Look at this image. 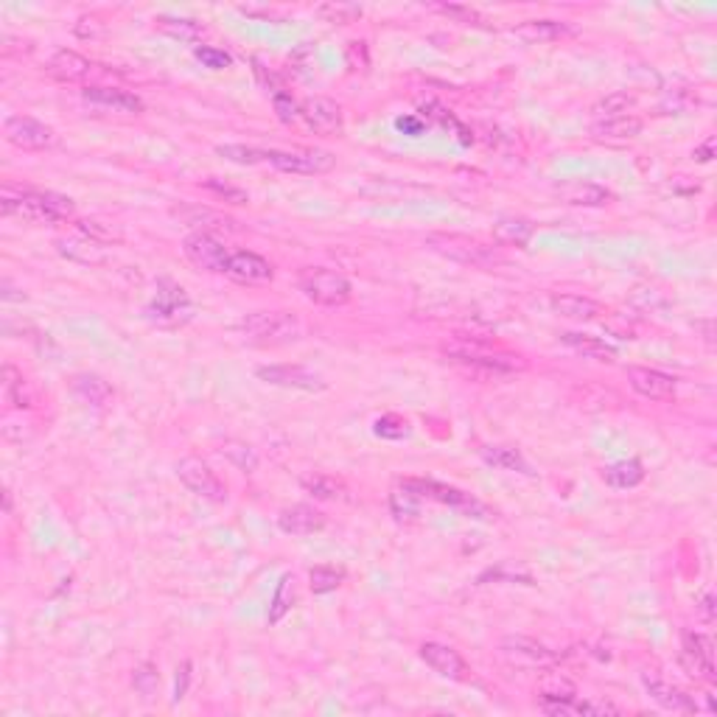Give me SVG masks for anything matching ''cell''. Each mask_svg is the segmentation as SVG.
I'll list each match as a JSON object with an SVG mask.
<instances>
[{
	"instance_id": "28",
	"label": "cell",
	"mask_w": 717,
	"mask_h": 717,
	"mask_svg": "<svg viewBox=\"0 0 717 717\" xmlns=\"http://www.w3.org/2000/svg\"><path fill=\"white\" fill-rule=\"evenodd\" d=\"M60 252L71 261H79V264H101L104 261V250H101V241L90 239V236H73V239H62L60 241Z\"/></svg>"
},
{
	"instance_id": "12",
	"label": "cell",
	"mask_w": 717,
	"mask_h": 717,
	"mask_svg": "<svg viewBox=\"0 0 717 717\" xmlns=\"http://www.w3.org/2000/svg\"><path fill=\"white\" fill-rule=\"evenodd\" d=\"M401 487H407L410 494H415L418 499H435V502H443V505H451V507H460V510H479L485 513V507L471 496V494H463L457 491V487H448V485H440L435 479H404Z\"/></svg>"
},
{
	"instance_id": "19",
	"label": "cell",
	"mask_w": 717,
	"mask_h": 717,
	"mask_svg": "<svg viewBox=\"0 0 717 717\" xmlns=\"http://www.w3.org/2000/svg\"><path fill=\"white\" fill-rule=\"evenodd\" d=\"M642 684H645V690H647V695L658 703V706H665V709H670V712H684V714H693V712H698V703L686 695L684 690H678V686H673L670 681H665V678H656V675H650V673H645L642 675Z\"/></svg>"
},
{
	"instance_id": "6",
	"label": "cell",
	"mask_w": 717,
	"mask_h": 717,
	"mask_svg": "<svg viewBox=\"0 0 717 717\" xmlns=\"http://www.w3.org/2000/svg\"><path fill=\"white\" fill-rule=\"evenodd\" d=\"M267 163L286 175H325L334 168L336 157L323 149H297V152H280L267 149Z\"/></svg>"
},
{
	"instance_id": "35",
	"label": "cell",
	"mask_w": 717,
	"mask_h": 717,
	"mask_svg": "<svg viewBox=\"0 0 717 717\" xmlns=\"http://www.w3.org/2000/svg\"><path fill=\"white\" fill-rule=\"evenodd\" d=\"M4 395H6V404H12L14 410L32 407V395H28L23 373H17L12 364L4 367Z\"/></svg>"
},
{
	"instance_id": "24",
	"label": "cell",
	"mask_w": 717,
	"mask_h": 717,
	"mask_svg": "<svg viewBox=\"0 0 717 717\" xmlns=\"http://www.w3.org/2000/svg\"><path fill=\"white\" fill-rule=\"evenodd\" d=\"M639 132H642V121L634 116L602 118L591 124V137L599 143H625V140H634Z\"/></svg>"
},
{
	"instance_id": "16",
	"label": "cell",
	"mask_w": 717,
	"mask_h": 717,
	"mask_svg": "<svg viewBox=\"0 0 717 717\" xmlns=\"http://www.w3.org/2000/svg\"><path fill=\"white\" fill-rule=\"evenodd\" d=\"M502 653L510 658L513 665H522V667H552V665H558V656L550 647H543L527 637H507L502 642Z\"/></svg>"
},
{
	"instance_id": "31",
	"label": "cell",
	"mask_w": 717,
	"mask_h": 717,
	"mask_svg": "<svg viewBox=\"0 0 717 717\" xmlns=\"http://www.w3.org/2000/svg\"><path fill=\"white\" fill-rule=\"evenodd\" d=\"M533 236V224L527 219H499L494 224V239L499 244L510 247H524Z\"/></svg>"
},
{
	"instance_id": "27",
	"label": "cell",
	"mask_w": 717,
	"mask_h": 717,
	"mask_svg": "<svg viewBox=\"0 0 717 717\" xmlns=\"http://www.w3.org/2000/svg\"><path fill=\"white\" fill-rule=\"evenodd\" d=\"M552 308L561 314V317L580 320V323L597 320L599 314H602V306L599 303H594L591 297H580V295H555L552 297Z\"/></svg>"
},
{
	"instance_id": "5",
	"label": "cell",
	"mask_w": 717,
	"mask_h": 717,
	"mask_svg": "<svg viewBox=\"0 0 717 717\" xmlns=\"http://www.w3.org/2000/svg\"><path fill=\"white\" fill-rule=\"evenodd\" d=\"M426 247L429 250H435L446 258H451V261H460V264H471V267H491L499 261V255L491 250V247H485L468 236H457V233H432V236H426Z\"/></svg>"
},
{
	"instance_id": "2",
	"label": "cell",
	"mask_w": 717,
	"mask_h": 717,
	"mask_svg": "<svg viewBox=\"0 0 717 717\" xmlns=\"http://www.w3.org/2000/svg\"><path fill=\"white\" fill-rule=\"evenodd\" d=\"M443 354L457 364H468V367H476L485 373H513V370L524 367L522 356L499 351L494 345H487V342L468 339V336H454L451 342H446Z\"/></svg>"
},
{
	"instance_id": "46",
	"label": "cell",
	"mask_w": 717,
	"mask_h": 717,
	"mask_svg": "<svg viewBox=\"0 0 717 717\" xmlns=\"http://www.w3.org/2000/svg\"><path fill=\"white\" fill-rule=\"evenodd\" d=\"M272 104H275V112H278V118L280 121H295L297 116H300V107H297V101L289 96V93H283V90H275L272 93Z\"/></svg>"
},
{
	"instance_id": "53",
	"label": "cell",
	"mask_w": 717,
	"mask_h": 717,
	"mask_svg": "<svg viewBox=\"0 0 717 717\" xmlns=\"http://www.w3.org/2000/svg\"><path fill=\"white\" fill-rule=\"evenodd\" d=\"M4 300H23V295H14V289H12V283H9V280H4Z\"/></svg>"
},
{
	"instance_id": "8",
	"label": "cell",
	"mask_w": 717,
	"mask_h": 717,
	"mask_svg": "<svg viewBox=\"0 0 717 717\" xmlns=\"http://www.w3.org/2000/svg\"><path fill=\"white\" fill-rule=\"evenodd\" d=\"M177 476L180 482L188 487L191 494L211 499V502H224L227 499V487L222 485V479L211 471V466H205L196 457H185V460L177 463Z\"/></svg>"
},
{
	"instance_id": "51",
	"label": "cell",
	"mask_w": 717,
	"mask_h": 717,
	"mask_svg": "<svg viewBox=\"0 0 717 717\" xmlns=\"http://www.w3.org/2000/svg\"><path fill=\"white\" fill-rule=\"evenodd\" d=\"M395 127H398V129H404V132H410V135H420V132H423V121H420V118H415V116L398 118V121H395Z\"/></svg>"
},
{
	"instance_id": "25",
	"label": "cell",
	"mask_w": 717,
	"mask_h": 717,
	"mask_svg": "<svg viewBox=\"0 0 717 717\" xmlns=\"http://www.w3.org/2000/svg\"><path fill=\"white\" fill-rule=\"evenodd\" d=\"M515 34L527 42H550V40L571 37L575 34V28H571L569 23H561V20H527L515 28Z\"/></svg>"
},
{
	"instance_id": "26",
	"label": "cell",
	"mask_w": 717,
	"mask_h": 717,
	"mask_svg": "<svg viewBox=\"0 0 717 717\" xmlns=\"http://www.w3.org/2000/svg\"><path fill=\"white\" fill-rule=\"evenodd\" d=\"M561 342L566 348L583 354L586 359H597V362H614L617 359V351L611 345H606L602 339L597 336H589V334H578V331H563L561 334Z\"/></svg>"
},
{
	"instance_id": "11",
	"label": "cell",
	"mask_w": 717,
	"mask_h": 717,
	"mask_svg": "<svg viewBox=\"0 0 717 717\" xmlns=\"http://www.w3.org/2000/svg\"><path fill=\"white\" fill-rule=\"evenodd\" d=\"M4 135H6V140L12 143V146L28 149V152L48 149V146H53V140H56L51 127H45L37 118H28V116H12L4 124Z\"/></svg>"
},
{
	"instance_id": "23",
	"label": "cell",
	"mask_w": 717,
	"mask_h": 717,
	"mask_svg": "<svg viewBox=\"0 0 717 717\" xmlns=\"http://www.w3.org/2000/svg\"><path fill=\"white\" fill-rule=\"evenodd\" d=\"M555 193L563 199L566 205H583V208H599L611 199V191H606L597 183H583V180H571L555 188Z\"/></svg>"
},
{
	"instance_id": "22",
	"label": "cell",
	"mask_w": 717,
	"mask_h": 717,
	"mask_svg": "<svg viewBox=\"0 0 717 717\" xmlns=\"http://www.w3.org/2000/svg\"><path fill=\"white\" fill-rule=\"evenodd\" d=\"M90 62L84 60L81 53H76V51H68V48H62V51H56L51 60H48V65H45V71H48V76H53L56 81H68V84H73V81H81L84 76L90 73Z\"/></svg>"
},
{
	"instance_id": "29",
	"label": "cell",
	"mask_w": 717,
	"mask_h": 717,
	"mask_svg": "<svg viewBox=\"0 0 717 717\" xmlns=\"http://www.w3.org/2000/svg\"><path fill=\"white\" fill-rule=\"evenodd\" d=\"M73 390L79 398H84L93 407H104L112 395L109 384L101 376H93V373H79V376L73 379Z\"/></svg>"
},
{
	"instance_id": "10",
	"label": "cell",
	"mask_w": 717,
	"mask_h": 717,
	"mask_svg": "<svg viewBox=\"0 0 717 717\" xmlns=\"http://www.w3.org/2000/svg\"><path fill=\"white\" fill-rule=\"evenodd\" d=\"M146 311H149L152 320H157L163 325H175V323L188 320L191 300H188L183 286L171 283V280H160L157 283V295H155V300H152V306Z\"/></svg>"
},
{
	"instance_id": "52",
	"label": "cell",
	"mask_w": 717,
	"mask_h": 717,
	"mask_svg": "<svg viewBox=\"0 0 717 717\" xmlns=\"http://www.w3.org/2000/svg\"><path fill=\"white\" fill-rule=\"evenodd\" d=\"M712 157H714V140L709 137V140L703 143V146L695 149V160H698V163H709Z\"/></svg>"
},
{
	"instance_id": "49",
	"label": "cell",
	"mask_w": 717,
	"mask_h": 717,
	"mask_svg": "<svg viewBox=\"0 0 717 717\" xmlns=\"http://www.w3.org/2000/svg\"><path fill=\"white\" fill-rule=\"evenodd\" d=\"M695 611L701 614L703 622H712L714 619V594L712 591H703L695 602Z\"/></svg>"
},
{
	"instance_id": "15",
	"label": "cell",
	"mask_w": 717,
	"mask_h": 717,
	"mask_svg": "<svg viewBox=\"0 0 717 717\" xmlns=\"http://www.w3.org/2000/svg\"><path fill=\"white\" fill-rule=\"evenodd\" d=\"M81 101L101 109V112H121V116H135L143 109V101L135 93H127L121 88H84Z\"/></svg>"
},
{
	"instance_id": "20",
	"label": "cell",
	"mask_w": 717,
	"mask_h": 717,
	"mask_svg": "<svg viewBox=\"0 0 717 717\" xmlns=\"http://www.w3.org/2000/svg\"><path fill=\"white\" fill-rule=\"evenodd\" d=\"M227 275L239 283H267L272 280V264L258 252H231V264H227Z\"/></svg>"
},
{
	"instance_id": "37",
	"label": "cell",
	"mask_w": 717,
	"mask_h": 717,
	"mask_svg": "<svg viewBox=\"0 0 717 717\" xmlns=\"http://www.w3.org/2000/svg\"><path fill=\"white\" fill-rule=\"evenodd\" d=\"M420 116H423V118H429V121H435V124H440V127H446V129H454L457 135H460V140H463V143H471V135H468V129H466L460 121H457L448 109H443L438 101H426V104H420Z\"/></svg>"
},
{
	"instance_id": "40",
	"label": "cell",
	"mask_w": 717,
	"mask_h": 717,
	"mask_svg": "<svg viewBox=\"0 0 717 717\" xmlns=\"http://www.w3.org/2000/svg\"><path fill=\"white\" fill-rule=\"evenodd\" d=\"M222 157L233 160L239 165H258V163H267V149H252V146H241V143H227V146H219L216 149Z\"/></svg>"
},
{
	"instance_id": "13",
	"label": "cell",
	"mask_w": 717,
	"mask_h": 717,
	"mask_svg": "<svg viewBox=\"0 0 717 717\" xmlns=\"http://www.w3.org/2000/svg\"><path fill=\"white\" fill-rule=\"evenodd\" d=\"M681 662L695 678L714 681V653H712V642L706 637L693 634V630H684V637H681Z\"/></svg>"
},
{
	"instance_id": "43",
	"label": "cell",
	"mask_w": 717,
	"mask_h": 717,
	"mask_svg": "<svg viewBox=\"0 0 717 717\" xmlns=\"http://www.w3.org/2000/svg\"><path fill=\"white\" fill-rule=\"evenodd\" d=\"M193 56L205 68H211V71H224V68L233 65V56L227 53V51H222V48H213V45H196L193 48Z\"/></svg>"
},
{
	"instance_id": "47",
	"label": "cell",
	"mask_w": 717,
	"mask_h": 717,
	"mask_svg": "<svg viewBox=\"0 0 717 717\" xmlns=\"http://www.w3.org/2000/svg\"><path fill=\"white\" fill-rule=\"evenodd\" d=\"M205 188L208 191H213V193H219V196H224L227 203H233V205H244L247 203V191H241V188H233V185H227V183H219V180H205Z\"/></svg>"
},
{
	"instance_id": "38",
	"label": "cell",
	"mask_w": 717,
	"mask_h": 717,
	"mask_svg": "<svg viewBox=\"0 0 717 717\" xmlns=\"http://www.w3.org/2000/svg\"><path fill=\"white\" fill-rule=\"evenodd\" d=\"M300 485L317 499H339L342 494H345V487H342L334 476H325V474H308L300 479Z\"/></svg>"
},
{
	"instance_id": "17",
	"label": "cell",
	"mask_w": 717,
	"mask_h": 717,
	"mask_svg": "<svg viewBox=\"0 0 717 717\" xmlns=\"http://www.w3.org/2000/svg\"><path fill=\"white\" fill-rule=\"evenodd\" d=\"M300 116L306 118V124L320 132V135H334V132H342V109L336 101L331 99H308L300 104Z\"/></svg>"
},
{
	"instance_id": "14",
	"label": "cell",
	"mask_w": 717,
	"mask_h": 717,
	"mask_svg": "<svg viewBox=\"0 0 717 717\" xmlns=\"http://www.w3.org/2000/svg\"><path fill=\"white\" fill-rule=\"evenodd\" d=\"M420 658L432 667L438 675L448 678V681H466L471 675L466 658L457 653L454 647L448 645H440V642H423L420 645Z\"/></svg>"
},
{
	"instance_id": "44",
	"label": "cell",
	"mask_w": 717,
	"mask_h": 717,
	"mask_svg": "<svg viewBox=\"0 0 717 717\" xmlns=\"http://www.w3.org/2000/svg\"><path fill=\"white\" fill-rule=\"evenodd\" d=\"M317 14L325 23H354L356 17H362V9L354 4H323L317 9Z\"/></svg>"
},
{
	"instance_id": "18",
	"label": "cell",
	"mask_w": 717,
	"mask_h": 717,
	"mask_svg": "<svg viewBox=\"0 0 717 717\" xmlns=\"http://www.w3.org/2000/svg\"><path fill=\"white\" fill-rule=\"evenodd\" d=\"M627 382L639 395L650 401H665V398H673L675 392L673 376H667L662 370H650V367H627Z\"/></svg>"
},
{
	"instance_id": "21",
	"label": "cell",
	"mask_w": 717,
	"mask_h": 717,
	"mask_svg": "<svg viewBox=\"0 0 717 717\" xmlns=\"http://www.w3.org/2000/svg\"><path fill=\"white\" fill-rule=\"evenodd\" d=\"M278 527L286 535H311L325 527V515L320 510H314L311 505H292V507L280 510Z\"/></svg>"
},
{
	"instance_id": "30",
	"label": "cell",
	"mask_w": 717,
	"mask_h": 717,
	"mask_svg": "<svg viewBox=\"0 0 717 717\" xmlns=\"http://www.w3.org/2000/svg\"><path fill=\"white\" fill-rule=\"evenodd\" d=\"M157 28L163 34L168 37H175V40H183V42H196V40H203L205 34V28L203 23H196V20H188V17H157L155 20Z\"/></svg>"
},
{
	"instance_id": "45",
	"label": "cell",
	"mask_w": 717,
	"mask_h": 717,
	"mask_svg": "<svg viewBox=\"0 0 717 717\" xmlns=\"http://www.w3.org/2000/svg\"><path fill=\"white\" fill-rule=\"evenodd\" d=\"M392 513L395 519H412V515H418V496L410 494L407 487H401V491L392 494Z\"/></svg>"
},
{
	"instance_id": "9",
	"label": "cell",
	"mask_w": 717,
	"mask_h": 717,
	"mask_svg": "<svg viewBox=\"0 0 717 717\" xmlns=\"http://www.w3.org/2000/svg\"><path fill=\"white\" fill-rule=\"evenodd\" d=\"M183 252L185 258L199 267V269H205V272H219V275H227V264H231V252H227V247L208 236V233H193L183 241Z\"/></svg>"
},
{
	"instance_id": "32",
	"label": "cell",
	"mask_w": 717,
	"mask_h": 717,
	"mask_svg": "<svg viewBox=\"0 0 717 717\" xmlns=\"http://www.w3.org/2000/svg\"><path fill=\"white\" fill-rule=\"evenodd\" d=\"M482 460L487 466H496V468H505V471H522V474H533L527 460L522 457V451L515 448H507V446H487L482 448Z\"/></svg>"
},
{
	"instance_id": "7",
	"label": "cell",
	"mask_w": 717,
	"mask_h": 717,
	"mask_svg": "<svg viewBox=\"0 0 717 717\" xmlns=\"http://www.w3.org/2000/svg\"><path fill=\"white\" fill-rule=\"evenodd\" d=\"M255 376L275 387L306 390V392H323L328 387L320 373H314L303 364H267V367H258Z\"/></svg>"
},
{
	"instance_id": "42",
	"label": "cell",
	"mask_w": 717,
	"mask_h": 717,
	"mask_svg": "<svg viewBox=\"0 0 717 717\" xmlns=\"http://www.w3.org/2000/svg\"><path fill=\"white\" fill-rule=\"evenodd\" d=\"M373 429H376V435L384 440H404L410 435V423L401 415H382Z\"/></svg>"
},
{
	"instance_id": "3",
	"label": "cell",
	"mask_w": 717,
	"mask_h": 717,
	"mask_svg": "<svg viewBox=\"0 0 717 717\" xmlns=\"http://www.w3.org/2000/svg\"><path fill=\"white\" fill-rule=\"evenodd\" d=\"M239 334L258 345H280V342L300 339L303 325L289 311H255L239 320Z\"/></svg>"
},
{
	"instance_id": "41",
	"label": "cell",
	"mask_w": 717,
	"mask_h": 717,
	"mask_svg": "<svg viewBox=\"0 0 717 717\" xmlns=\"http://www.w3.org/2000/svg\"><path fill=\"white\" fill-rule=\"evenodd\" d=\"M435 12H440V14H446V17H451V20H457V23H468V25H487L491 20H487L482 12H476V9H471V6H460V4H438V6H432Z\"/></svg>"
},
{
	"instance_id": "34",
	"label": "cell",
	"mask_w": 717,
	"mask_h": 717,
	"mask_svg": "<svg viewBox=\"0 0 717 717\" xmlns=\"http://www.w3.org/2000/svg\"><path fill=\"white\" fill-rule=\"evenodd\" d=\"M292 606H295V578L292 575H283L280 583H278V589H275V597L269 602V614H267L269 625H278L286 614L292 611Z\"/></svg>"
},
{
	"instance_id": "33",
	"label": "cell",
	"mask_w": 717,
	"mask_h": 717,
	"mask_svg": "<svg viewBox=\"0 0 717 717\" xmlns=\"http://www.w3.org/2000/svg\"><path fill=\"white\" fill-rule=\"evenodd\" d=\"M642 479H645V468L639 460H619L606 468V482L611 487H619V491L622 487H637Z\"/></svg>"
},
{
	"instance_id": "39",
	"label": "cell",
	"mask_w": 717,
	"mask_h": 717,
	"mask_svg": "<svg viewBox=\"0 0 717 717\" xmlns=\"http://www.w3.org/2000/svg\"><path fill=\"white\" fill-rule=\"evenodd\" d=\"M630 107H634V96H627V93H611V96H606L602 101L594 104V116H597V121H602V118H617V116H627Z\"/></svg>"
},
{
	"instance_id": "36",
	"label": "cell",
	"mask_w": 717,
	"mask_h": 717,
	"mask_svg": "<svg viewBox=\"0 0 717 717\" xmlns=\"http://www.w3.org/2000/svg\"><path fill=\"white\" fill-rule=\"evenodd\" d=\"M345 580V571L342 569H334V566H314L308 571V586L314 594H328V591H336Z\"/></svg>"
},
{
	"instance_id": "4",
	"label": "cell",
	"mask_w": 717,
	"mask_h": 717,
	"mask_svg": "<svg viewBox=\"0 0 717 717\" xmlns=\"http://www.w3.org/2000/svg\"><path fill=\"white\" fill-rule=\"evenodd\" d=\"M300 292L317 306H345L351 300V283L345 275L331 269H306L300 275Z\"/></svg>"
},
{
	"instance_id": "1",
	"label": "cell",
	"mask_w": 717,
	"mask_h": 717,
	"mask_svg": "<svg viewBox=\"0 0 717 717\" xmlns=\"http://www.w3.org/2000/svg\"><path fill=\"white\" fill-rule=\"evenodd\" d=\"M0 211L4 216H17L32 224H56L73 216V203L53 191H0Z\"/></svg>"
},
{
	"instance_id": "50",
	"label": "cell",
	"mask_w": 717,
	"mask_h": 717,
	"mask_svg": "<svg viewBox=\"0 0 717 717\" xmlns=\"http://www.w3.org/2000/svg\"><path fill=\"white\" fill-rule=\"evenodd\" d=\"M76 34H79V37H96V34H99V20H96V17H79V23H76Z\"/></svg>"
},
{
	"instance_id": "48",
	"label": "cell",
	"mask_w": 717,
	"mask_h": 717,
	"mask_svg": "<svg viewBox=\"0 0 717 717\" xmlns=\"http://www.w3.org/2000/svg\"><path fill=\"white\" fill-rule=\"evenodd\" d=\"M188 681H191V665L183 662L177 667V681H175V701H183L185 693H188Z\"/></svg>"
}]
</instances>
